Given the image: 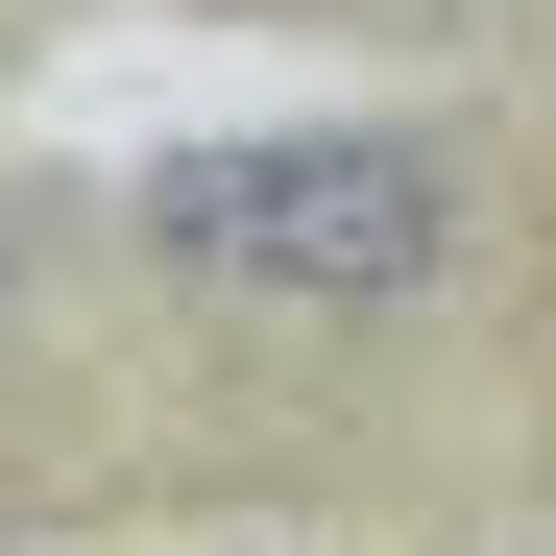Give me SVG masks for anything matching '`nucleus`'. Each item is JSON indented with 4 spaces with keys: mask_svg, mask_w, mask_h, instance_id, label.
Masks as SVG:
<instances>
[{
    "mask_svg": "<svg viewBox=\"0 0 556 556\" xmlns=\"http://www.w3.org/2000/svg\"><path fill=\"white\" fill-rule=\"evenodd\" d=\"M73 242H98V218H73V194H25V169H0V388H49V363L98 339V291H73Z\"/></svg>",
    "mask_w": 556,
    "mask_h": 556,
    "instance_id": "obj_2",
    "label": "nucleus"
},
{
    "mask_svg": "<svg viewBox=\"0 0 556 556\" xmlns=\"http://www.w3.org/2000/svg\"><path fill=\"white\" fill-rule=\"evenodd\" d=\"M435 556H532V532H508V508H484V532H435Z\"/></svg>",
    "mask_w": 556,
    "mask_h": 556,
    "instance_id": "obj_3",
    "label": "nucleus"
},
{
    "mask_svg": "<svg viewBox=\"0 0 556 556\" xmlns=\"http://www.w3.org/2000/svg\"><path fill=\"white\" fill-rule=\"evenodd\" d=\"M122 291L194 363H315V388H412L508 315V122L484 98H339L122 169Z\"/></svg>",
    "mask_w": 556,
    "mask_h": 556,
    "instance_id": "obj_1",
    "label": "nucleus"
}]
</instances>
